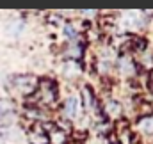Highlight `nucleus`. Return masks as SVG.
Masks as SVG:
<instances>
[{
    "instance_id": "f257e3e1",
    "label": "nucleus",
    "mask_w": 153,
    "mask_h": 144,
    "mask_svg": "<svg viewBox=\"0 0 153 144\" xmlns=\"http://www.w3.org/2000/svg\"><path fill=\"white\" fill-rule=\"evenodd\" d=\"M34 93H36V102L39 105H53L57 102V85L50 78L38 82V87Z\"/></svg>"
},
{
    "instance_id": "f03ea898",
    "label": "nucleus",
    "mask_w": 153,
    "mask_h": 144,
    "mask_svg": "<svg viewBox=\"0 0 153 144\" xmlns=\"http://www.w3.org/2000/svg\"><path fill=\"white\" fill-rule=\"evenodd\" d=\"M11 82H13V85H14L22 94H30V93H34L36 87H38L36 76H16V78H13Z\"/></svg>"
},
{
    "instance_id": "7ed1b4c3",
    "label": "nucleus",
    "mask_w": 153,
    "mask_h": 144,
    "mask_svg": "<svg viewBox=\"0 0 153 144\" xmlns=\"http://www.w3.org/2000/svg\"><path fill=\"white\" fill-rule=\"evenodd\" d=\"M80 100L76 98V96H70L66 102H64V107H62V114L66 116V117H76L78 114H80Z\"/></svg>"
},
{
    "instance_id": "20e7f679",
    "label": "nucleus",
    "mask_w": 153,
    "mask_h": 144,
    "mask_svg": "<svg viewBox=\"0 0 153 144\" xmlns=\"http://www.w3.org/2000/svg\"><path fill=\"white\" fill-rule=\"evenodd\" d=\"M103 114L107 117H117L121 114V103L116 102V100H109L105 103V107H103Z\"/></svg>"
},
{
    "instance_id": "39448f33",
    "label": "nucleus",
    "mask_w": 153,
    "mask_h": 144,
    "mask_svg": "<svg viewBox=\"0 0 153 144\" xmlns=\"http://www.w3.org/2000/svg\"><path fill=\"white\" fill-rule=\"evenodd\" d=\"M48 139H50V144H64L66 134L61 130H53V132H48Z\"/></svg>"
},
{
    "instance_id": "423d86ee",
    "label": "nucleus",
    "mask_w": 153,
    "mask_h": 144,
    "mask_svg": "<svg viewBox=\"0 0 153 144\" xmlns=\"http://www.w3.org/2000/svg\"><path fill=\"white\" fill-rule=\"evenodd\" d=\"M139 128H141L144 134H153V116H144V117L139 121Z\"/></svg>"
},
{
    "instance_id": "0eeeda50",
    "label": "nucleus",
    "mask_w": 153,
    "mask_h": 144,
    "mask_svg": "<svg viewBox=\"0 0 153 144\" xmlns=\"http://www.w3.org/2000/svg\"><path fill=\"white\" fill-rule=\"evenodd\" d=\"M11 114H13L11 103L5 100H0V123H4V119H7V116H11Z\"/></svg>"
},
{
    "instance_id": "6e6552de",
    "label": "nucleus",
    "mask_w": 153,
    "mask_h": 144,
    "mask_svg": "<svg viewBox=\"0 0 153 144\" xmlns=\"http://www.w3.org/2000/svg\"><path fill=\"white\" fill-rule=\"evenodd\" d=\"M22 29H23V22H22V20H16L13 25H9V27H7V32H9L11 36H18Z\"/></svg>"
},
{
    "instance_id": "1a4fd4ad",
    "label": "nucleus",
    "mask_w": 153,
    "mask_h": 144,
    "mask_svg": "<svg viewBox=\"0 0 153 144\" xmlns=\"http://www.w3.org/2000/svg\"><path fill=\"white\" fill-rule=\"evenodd\" d=\"M64 34H66V37L68 39H76V32H75V29L68 23V25H64Z\"/></svg>"
},
{
    "instance_id": "9d476101",
    "label": "nucleus",
    "mask_w": 153,
    "mask_h": 144,
    "mask_svg": "<svg viewBox=\"0 0 153 144\" xmlns=\"http://www.w3.org/2000/svg\"><path fill=\"white\" fill-rule=\"evenodd\" d=\"M150 84H152V87H153V73H152V78H150Z\"/></svg>"
}]
</instances>
